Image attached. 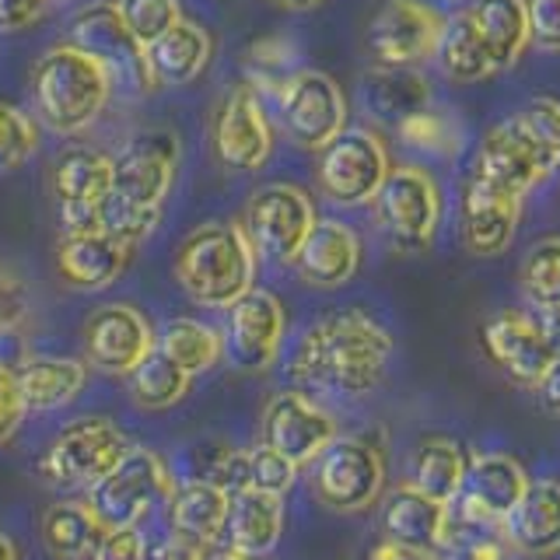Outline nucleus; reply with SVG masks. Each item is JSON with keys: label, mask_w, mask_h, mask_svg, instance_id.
<instances>
[{"label": "nucleus", "mask_w": 560, "mask_h": 560, "mask_svg": "<svg viewBox=\"0 0 560 560\" xmlns=\"http://www.w3.org/2000/svg\"><path fill=\"white\" fill-rule=\"evenodd\" d=\"M445 18L424 0H385L364 28V49L375 67H420L438 52Z\"/></svg>", "instance_id": "nucleus-17"}, {"label": "nucleus", "mask_w": 560, "mask_h": 560, "mask_svg": "<svg viewBox=\"0 0 560 560\" xmlns=\"http://www.w3.org/2000/svg\"><path fill=\"white\" fill-rule=\"evenodd\" d=\"M375 221L385 242L396 253H424L442 224V189L424 168L417 165H399L389 168L378 197L372 200Z\"/></svg>", "instance_id": "nucleus-9"}, {"label": "nucleus", "mask_w": 560, "mask_h": 560, "mask_svg": "<svg viewBox=\"0 0 560 560\" xmlns=\"http://www.w3.org/2000/svg\"><path fill=\"white\" fill-rule=\"evenodd\" d=\"M172 273L192 305L224 312L256 288V253L238 224L207 221L183 238Z\"/></svg>", "instance_id": "nucleus-4"}, {"label": "nucleus", "mask_w": 560, "mask_h": 560, "mask_svg": "<svg viewBox=\"0 0 560 560\" xmlns=\"http://www.w3.org/2000/svg\"><path fill=\"white\" fill-rule=\"evenodd\" d=\"M113 186V154L95 148H67L49 168V197L57 203L60 232L102 228V207Z\"/></svg>", "instance_id": "nucleus-15"}, {"label": "nucleus", "mask_w": 560, "mask_h": 560, "mask_svg": "<svg viewBox=\"0 0 560 560\" xmlns=\"http://www.w3.org/2000/svg\"><path fill=\"white\" fill-rule=\"evenodd\" d=\"M137 245L116 238L105 228H92V232H67L57 245V270L67 288L81 294L113 288L130 267Z\"/></svg>", "instance_id": "nucleus-24"}, {"label": "nucleus", "mask_w": 560, "mask_h": 560, "mask_svg": "<svg viewBox=\"0 0 560 560\" xmlns=\"http://www.w3.org/2000/svg\"><path fill=\"white\" fill-rule=\"evenodd\" d=\"M396 340L372 312L343 308L312 323L288 354L291 389L364 399L385 382Z\"/></svg>", "instance_id": "nucleus-1"}, {"label": "nucleus", "mask_w": 560, "mask_h": 560, "mask_svg": "<svg viewBox=\"0 0 560 560\" xmlns=\"http://www.w3.org/2000/svg\"><path fill=\"white\" fill-rule=\"evenodd\" d=\"M210 49H214V43H210L207 28L189 22V18H179L162 39L144 49L148 74L162 88L192 84L203 74V67L210 63Z\"/></svg>", "instance_id": "nucleus-31"}, {"label": "nucleus", "mask_w": 560, "mask_h": 560, "mask_svg": "<svg viewBox=\"0 0 560 560\" xmlns=\"http://www.w3.org/2000/svg\"><path fill=\"white\" fill-rule=\"evenodd\" d=\"M518 288L539 315H557L560 319V238H539L529 245L522 267Z\"/></svg>", "instance_id": "nucleus-36"}, {"label": "nucleus", "mask_w": 560, "mask_h": 560, "mask_svg": "<svg viewBox=\"0 0 560 560\" xmlns=\"http://www.w3.org/2000/svg\"><path fill=\"white\" fill-rule=\"evenodd\" d=\"M39 539L52 560H92L105 539V525L92 512L88 498H63L43 512Z\"/></svg>", "instance_id": "nucleus-33"}, {"label": "nucleus", "mask_w": 560, "mask_h": 560, "mask_svg": "<svg viewBox=\"0 0 560 560\" xmlns=\"http://www.w3.org/2000/svg\"><path fill=\"white\" fill-rule=\"evenodd\" d=\"M466 466H469V459H466V452H463L459 442H455V438L431 434L410 455L407 483L413 490H420L424 498L448 508L455 501V494H459V487H463Z\"/></svg>", "instance_id": "nucleus-34"}, {"label": "nucleus", "mask_w": 560, "mask_h": 560, "mask_svg": "<svg viewBox=\"0 0 560 560\" xmlns=\"http://www.w3.org/2000/svg\"><path fill=\"white\" fill-rule=\"evenodd\" d=\"M18 393L28 413H57L88 385V364L70 354H28L14 368Z\"/></svg>", "instance_id": "nucleus-29"}, {"label": "nucleus", "mask_w": 560, "mask_h": 560, "mask_svg": "<svg viewBox=\"0 0 560 560\" xmlns=\"http://www.w3.org/2000/svg\"><path fill=\"white\" fill-rule=\"evenodd\" d=\"M183 144L179 133L168 127L137 130L127 144L113 154V186L102 207V228L122 242H144L158 221L162 207L179 175Z\"/></svg>", "instance_id": "nucleus-2"}, {"label": "nucleus", "mask_w": 560, "mask_h": 560, "mask_svg": "<svg viewBox=\"0 0 560 560\" xmlns=\"http://www.w3.org/2000/svg\"><path fill=\"white\" fill-rule=\"evenodd\" d=\"M218 547H203V542H192L168 533L158 547H148V560H214Z\"/></svg>", "instance_id": "nucleus-48"}, {"label": "nucleus", "mask_w": 560, "mask_h": 560, "mask_svg": "<svg viewBox=\"0 0 560 560\" xmlns=\"http://www.w3.org/2000/svg\"><path fill=\"white\" fill-rule=\"evenodd\" d=\"M277 116L291 144L323 151L347 130V98L323 70H294L277 84Z\"/></svg>", "instance_id": "nucleus-12"}, {"label": "nucleus", "mask_w": 560, "mask_h": 560, "mask_svg": "<svg viewBox=\"0 0 560 560\" xmlns=\"http://www.w3.org/2000/svg\"><path fill=\"white\" fill-rule=\"evenodd\" d=\"M382 536L417 553H442L445 533H448V508L424 498L410 483L393 487L389 494H382Z\"/></svg>", "instance_id": "nucleus-26"}, {"label": "nucleus", "mask_w": 560, "mask_h": 560, "mask_svg": "<svg viewBox=\"0 0 560 560\" xmlns=\"http://www.w3.org/2000/svg\"><path fill=\"white\" fill-rule=\"evenodd\" d=\"M189 389H192V378L183 368H175L165 354H158V350L130 375V399L148 413L179 407L189 396Z\"/></svg>", "instance_id": "nucleus-37"}, {"label": "nucleus", "mask_w": 560, "mask_h": 560, "mask_svg": "<svg viewBox=\"0 0 560 560\" xmlns=\"http://www.w3.org/2000/svg\"><path fill=\"white\" fill-rule=\"evenodd\" d=\"M483 343L504 375L525 389H539L560 358V332L533 312H498L483 326Z\"/></svg>", "instance_id": "nucleus-19"}, {"label": "nucleus", "mask_w": 560, "mask_h": 560, "mask_svg": "<svg viewBox=\"0 0 560 560\" xmlns=\"http://www.w3.org/2000/svg\"><path fill=\"white\" fill-rule=\"evenodd\" d=\"M288 337V308L270 288H249L224 308V358L245 375L270 372Z\"/></svg>", "instance_id": "nucleus-14"}, {"label": "nucleus", "mask_w": 560, "mask_h": 560, "mask_svg": "<svg viewBox=\"0 0 560 560\" xmlns=\"http://www.w3.org/2000/svg\"><path fill=\"white\" fill-rule=\"evenodd\" d=\"M284 536V498L267 494V490L242 487L228 504V522L221 547L242 557H270Z\"/></svg>", "instance_id": "nucleus-28"}, {"label": "nucleus", "mask_w": 560, "mask_h": 560, "mask_svg": "<svg viewBox=\"0 0 560 560\" xmlns=\"http://www.w3.org/2000/svg\"><path fill=\"white\" fill-rule=\"evenodd\" d=\"M154 350L165 354L175 368H183L189 378H197L221 364L224 340H221V329H214L210 323L192 319V315H179V319H168L162 326Z\"/></svg>", "instance_id": "nucleus-35"}, {"label": "nucleus", "mask_w": 560, "mask_h": 560, "mask_svg": "<svg viewBox=\"0 0 560 560\" xmlns=\"http://www.w3.org/2000/svg\"><path fill=\"white\" fill-rule=\"evenodd\" d=\"M337 417L308 393L284 389L262 410V445L284 455L298 469L319 459L326 445L337 442Z\"/></svg>", "instance_id": "nucleus-20"}, {"label": "nucleus", "mask_w": 560, "mask_h": 560, "mask_svg": "<svg viewBox=\"0 0 560 560\" xmlns=\"http://www.w3.org/2000/svg\"><path fill=\"white\" fill-rule=\"evenodd\" d=\"M25 402L22 393H18V378L14 368L8 361H0V448L8 442H14V434L25 424Z\"/></svg>", "instance_id": "nucleus-44"}, {"label": "nucleus", "mask_w": 560, "mask_h": 560, "mask_svg": "<svg viewBox=\"0 0 560 560\" xmlns=\"http://www.w3.org/2000/svg\"><path fill=\"white\" fill-rule=\"evenodd\" d=\"M84 364L109 378H130L154 354V326L140 308L109 302L92 308L81 329Z\"/></svg>", "instance_id": "nucleus-16"}, {"label": "nucleus", "mask_w": 560, "mask_h": 560, "mask_svg": "<svg viewBox=\"0 0 560 560\" xmlns=\"http://www.w3.org/2000/svg\"><path fill=\"white\" fill-rule=\"evenodd\" d=\"M522 221V197L469 175L459 200V238L472 256H501Z\"/></svg>", "instance_id": "nucleus-23"}, {"label": "nucleus", "mask_w": 560, "mask_h": 560, "mask_svg": "<svg viewBox=\"0 0 560 560\" xmlns=\"http://www.w3.org/2000/svg\"><path fill=\"white\" fill-rule=\"evenodd\" d=\"M49 0H0V32H25L46 14Z\"/></svg>", "instance_id": "nucleus-47"}, {"label": "nucleus", "mask_w": 560, "mask_h": 560, "mask_svg": "<svg viewBox=\"0 0 560 560\" xmlns=\"http://www.w3.org/2000/svg\"><path fill=\"white\" fill-rule=\"evenodd\" d=\"M294 480H298V466L288 463L284 455H277L262 442L253 445V448H245V487L267 490V494L284 498L288 490L294 487Z\"/></svg>", "instance_id": "nucleus-41"}, {"label": "nucleus", "mask_w": 560, "mask_h": 560, "mask_svg": "<svg viewBox=\"0 0 560 560\" xmlns=\"http://www.w3.org/2000/svg\"><path fill=\"white\" fill-rule=\"evenodd\" d=\"M39 151V127L28 113L11 102H0V172L22 168Z\"/></svg>", "instance_id": "nucleus-39"}, {"label": "nucleus", "mask_w": 560, "mask_h": 560, "mask_svg": "<svg viewBox=\"0 0 560 560\" xmlns=\"http://www.w3.org/2000/svg\"><path fill=\"white\" fill-rule=\"evenodd\" d=\"M0 560H22V553H18V542L0 529Z\"/></svg>", "instance_id": "nucleus-51"}, {"label": "nucleus", "mask_w": 560, "mask_h": 560, "mask_svg": "<svg viewBox=\"0 0 560 560\" xmlns=\"http://www.w3.org/2000/svg\"><path fill=\"white\" fill-rule=\"evenodd\" d=\"M92 560H148V542H144V536H140V529L105 533V539L98 542Z\"/></svg>", "instance_id": "nucleus-46"}, {"label": "nucleus", "mask_w": 560, "mask_h": 560, "mask_svg": "<svg viewBox=\"0 0 560 560\" xmlns=\"http://www.w3.org/2000/svg\"><path fill=\"white\" fill-rule=\"evenodd\" d=\"M557 165L560 151L550 140L525 116H512L498 122L494 130H487L469 175L525 200V192L536 189Z\"/></svg>", "instance_id": "nucleus-11"}, {"label": "nucleus", "mask_w": 560, "mask_h": 560, "mask_svg": "<svg viewBox=\"0 0 560 560\" xmlns=\"http://www.w3.org/2000/svg\"><path fill=\"white\" fill-rule=\"evenodd\" d=\"M273 8L280 11H294V14H302V11H312V8H319L323 0H270Z\"/></svg>", "instance_id": "nucleus-50"}, {"label": "nucleus", "mask_w": 560, "mask_h": 560, "mask_svg": "<svg viewBox=\"0 0 560 560\" xmlns=\"http://www.w3.org/2000/svg\"><path fill=\"white\" fill-rule=\"evenodd\" d=\"M70 46H78L92 60L109 70L113 84H133L137 92H151L154 81L148 74V57L119 18L116 0L84 4L70 18Z\"/></svg>", "instance_id": "nucleus-18"}, {"label": "nucleus", "mask_w": 560, "mask_h": 560, "mask_svg": "<svg viewBox=\"0 0 560 560\" xmlns=\"http://www.w3.org/2000/svg\"><path fill=\"white\" fill-rule=\"evenodd\" d=\"M133 448V438L122 431L113 417H74L70 424L57 431L49 448L39 459V472L49 487L57 490H92L102 477L127 459Z\"/></svg>", "instance_id": "nucleus-6"}, {"label": "nucleus", "mask_w": 560, "mask_h": 560, "mask_svg": "<svg viewBox=\"0 0 560 560\" xmlns=\"http://www.w3.org/2000/svg\"><path fill=\"white\" fill-rule=\"evenodd\" d=\"M172 469L165 463V455H158L154 448L133 445L130 455L122 459L109 477H102L92 490H88V504L105 525V533L116 529H140L158 504H168L175 490Z\"/></svg>", "instance_id": "nucleus-7"}, {"label": "nucleus", "mask_w": 560, "mask_h": 560, "mask_svg": "<svg viewBox=\"0 0 560 560\" xmlns=\"http://www.w3.org/2000/svg\"><path fill=\"white\" fill-rule=\"evenodd\" d=\"M402 133V140L413 148H424V151H434V154H442V151H452L455 148V133H452V122L445 116H438V113H420L413 119H407L402 127H396Z\"/></svg>", "instance_id": "nucleus-42"}, {"label": "nucleus", "mask_w": 560, "mask_h": 560, "mask_svg": "<svg viewBox=\"0 0 560 560\" xmlns=\"http://www.w3.org/2000/svg\"><path fill=\"white\" fill-rule=\"evenodd\" d=\"M315 221L319 218H315V207L302 186L267 183L245 203L238 228L245 242H249V249L256 253V259H267L273 267H291Z\"/></svg>", "instance_id": "nucleus-10"}, {"label": "nucleus", "mask_w": 560, "mask_h": 560, "mask_svg": "<svg viewBox=\"0 0 560 560\" xmlns=\"http://www.w3.org/2000/svg\"><path fill=\"white\" fill-rule=\"evenodd\" d=\"M529 487V472L508 452H487L469 459L466 477L455 501L448 504V515L477 529H494L504 515L518 504V498Z\"/></svg>", "instance_id": "nucleus-22"}, {"label": "nucleus", "mask_w": 560, "mask_h": 560, "mask_svg": "<svg viewBox=\"0 0 560 560\" xmlns=\"http://www.w3.org/2000/svg\"><path fill=\"white\" fill-rule=\"evenodd\" d=\"M312 494L332 515H361L385 494V455L361 434L337 442L312 463Z\"/></svg>", "instance_id": "nucleus-8"}, {"label": "nucleus", "mask_w": 560, "mask_h": 560, "mask_svg": "<svg viewBox=\"0 0 560 560\" xmlns=\"http://www.w3.org/2000/svg\"><path fill=\"white\" fill-rule=\"evenodd\" d=\"M210 137H214L218 162L228 172H259L270 162L273 130L253 81H238L235 88H228L214 122H210Z\"/></svg>", "instance_id": "nucleus-21"}, {"label": "nucleus", "mask_w": 560, "mask_h": 560, "mask_svg": "<svg viewBox=\"0 0 560 560\" xmlns=\"http://www.w3.org/2000/svg\"><path fill=\"white\" fill-rule=\"evenodd\" d=\"M35 302H32V284L28 277L11 267L8 259H0V340L22 332L32 319Z\"/></svg>", "instance_id": "nucleus-40"}, {"label": "nucleus", "mask_w": 560, "mask_h": 560, "mask_svg": "<svg viewBox=\"0 0 560 560\" xmlns=\"http://www.w3.org/2000/svg\"><path fill=\"white\" fill-rule=\"evenodd\" d=\"M459 522V518H455ZM466 525V522H463ZM469 536H455L448 539V553L452 560H512V547L501 539V533H487V529H477V525H466Z\"/></svg>", "instance_id": "nucleus-43"}, {"label": "nucleus", "mask_w": 560, "mask_h": 560, "mask_svg": "<svg viewBox=\"0 0 560 560\" xmlns=\"http://www.w3.org/2000/svg\"><path fill=\"white\" fill-rule=\"evenodd\" d=\"M529 46L525 0H469L448 18L434 60L455 84H477L515 67Z\"/></svg>", "instance_id": "nucleus-3"}, {"label": "nucleus", "mask_w": 560, "mask_h": 560, "mask_svg": "<svg viewBox=\"0 0 560 560\" xmlns=\"http://www.w3.org/2000/svg\"><path fill=\"white\" fill-rule=\"evenodd\" d=\"M361 102L372 116L402 127L431 109V84L417 67H375L361 81Z\"/></svg>", "instance_id": "nucleus-32"}, {"label": "nucleus", "mask_w": 560, "mask_h": 560, "mask_svg": "<svg viewBox=\"0 0 560 560\" xmlns=\"http://www.w3.org/2000/svg\"><path fill=\"white\" fill-rule=\"evenodd\" d=\"M501 539L525 557L560 553V480H529L518 504L498 525Z\"/></svg>", "instance_id": "nucleus-27"}, {"label": "nucleus", "mask_w": 560, "mask_h": 560, "mask_svg": "<svg viewBox=\"0 0 560 560\" xmlns=\"http://www.w3.org/2000/svg\"><path fill=\"white\" fill-rule=\"evenodd\" d=\"M116 8L140 49L154 46L183 18L179 0H116Z\"/></svg>", "instance_id": "nucleus-38"}, {"label": "nucleus", "mask_w": 560, "mask_h": 560, "mask_svg": "<svg viewBox=\"0 0 560 560\" xmlns=\"http://www.w3.org/2000/svg\"><path fill=\"white\" fill-rule=\"evenodd\" d=\"M522 116L529 119L533 127L560 151V102L557 98H536Z\"/></svg>", "instance_id": "nucleus-49"}, {"label": "nucleus", "mask_w": 560, "mask_h": 560, "mask_svg": "<svg viewBox=\"0 0 560 560\" xmlns=\"http://www.w3.org/2000/svg\"><path fill=\"white\" fill-rule=\"evenodd\" d=\"M291 267L302 284L315 291H337L350 284L361 270V238L350 224L337 218H319Z\"/></svg>", "instance_id": "nucleus-25"}, {"label": "nucleus", "mask_w": 560, "mask_h": 560, "mask_svg": "<svg viewBox=\"0 0 560 560\" xmlns=\"http://www.w3.org/2000/svg\"><path fill=\"white\" fill-rule=\"evenodd\" d=\"M113 98V78L98 60L78 46H57L32 70V102L39 122L52 133H81L105 113Z\"/></svg>", "instance_id": "nucleus-5"}, {"label": "nucleus", "mask_w": 560, "mask_h": 560, "mask_svg": "<svg viewBox=\"0 0 560 560\" xmlns=\"http://www.w3.org/2000/svg\"><path fill=\"white\" fill-rule=\"evenodd\" d=\"M389 151L378 133L364 127H347L319 151V189L337 207H364L378 197V189L389 175Z\"/></svg>", "instance_id": "nucleus-13"}, {"label": "nucleus", "mask_w": 560, "mask_h": 560, "mask_svg": "<svg viewBox=\"0 0 560 560\" xmlns=\"http://www.w3.org/2000/svg\"><path fill=\"white\" fill-rule=\"evenodd\" d=\"M529 43L542 52H560V0H525Z\"/></svg>", "instance_id": "nucleus-45"}, {"label": "nucleus", "mask_w": 560, "mask_h": 560, "mask_svg": "<svg viewBox=\"0 0 560 560\" xmlns=\"http://www.w3.org/2000/svg\"><path fill=\"white\" fill-rule=\"evenodd\" d=\"M228 504L232 494L218 483L207 480H183L175 483L172 498H168V525L175 536L203 542V547H221L224 536V522H228Z\"/></svg>", "instance_id": "nucleus-30"}]
</instances>
